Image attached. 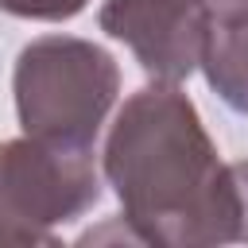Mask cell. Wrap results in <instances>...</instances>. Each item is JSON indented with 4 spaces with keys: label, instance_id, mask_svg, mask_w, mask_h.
<instances>
[{
    "label": "cell",
    "instance_id": "obj_1",
    "mask_svg": "<svg viewBox=\"0 0 248 248\" xmlns=\"http://www.w3.org/2000/svg\"><path fill=\"white\" fill-rule=\"evenodd\" d=\"M105 178L143 244L205 248L240 232L232 167L217 159L194 101L170 81L124 101L105 143Z\"/></svg>",
    "mask_w": 248,
    "mask_h": 248
},
{
    "label": "cell",
    "instance_id": "obj_2",
    "mask_svg": "<svg viewBox=\"0 0 248 248\" xmlns=\"http://www.w3.org/2000/svg\"><path fill=\"white\" fill-rule=\"evenodd\" d=\"M12 85L23 136L66 147H93L120 93V70L97 43L46 35L19 50Z\"/></svg>",
    "mask_w": 248,
    "mask_h": 248
},
{
    "label": "cell",
    "instance_id": "obj_3",
    "mask_svg": "<svg viewBox=\"0 0 248 248\" xmlns=\"http://www.w3.org/2000/svg\"><path fill=\"white\" fill-rule=\"evenodd\" d=\"M101 174L93 147L46 143L35 136L0 143V225L12 244H54V225L93 209Z\"/></svg>",
    "mask_w": 248,
    "mask_h": 248
},
{
    "label": "cell",
    "instance_id": "obj_4",
    "mask_svg": "<svg viewBox=\"0 0 248 248\" xmlns=\"http://www.w3.org/2000/svg\"><path fill=\"white\" fill-rule=\"evenodd\" d=\"M101 31L120 39L155 81L178 85L202 66L209 12L202 0H105Z\"/></svg>",
    "mask_w": 248,
    "mask_h": 248
},
{
    "label": "cell",
    "instance_id": "obj_5",
    "mask_svg": "<svg viewBox=\"0 0 248 248\" xmlns=\"http://www.w3.org/2000/svg\"><path fill=\"white\" fill-rule=\"evenodd\" d=\"M202 70L229 108L248 112V19L244 23H209Z\"/></svg>",
    "mask_w": 248,
    "mask_h": 248
},
{
    "label": "cell",
    "instance_id": "obj_6",
    "mask_svg": "<svg viewBox=\"0 0 248 248\" xmlns=\"http://www.w3.org/2000/svg\"><path fill=\"white\" fill-rule=\"evenodd\" d=\"M89 0H0V8L19 19H70Z\"/></svg>",
    "mask_w": 248,
    "mask_h": 248
},
{
    "label": "cell",
    "instance_id": "obj_7",
    "mask_svg": "<svg viewBox=\"0 0 248 248\" xmlns=\"http://www.w3.org/2000/svg\"><path fill=\"white\" fill-rule=\"evenodd\" d=\"M209 12V23H244L248 19V0H202Z\"/></svg>",
    "mask_w": 248,
    "mask_h": 248
},
{
    "label": "cell",
    "instance_id": "obj_8",
    "mask_svg": "<svg viewBox=\"0 0 248 248\" xmlns=\"http://www.w3.org/2000/svg\"><path fill=\"white\" fill-rule=\"evenodd\" d=\"M232 178H236V194H240V232H236V240H248V163H232Z\"/></svg>",
    "mask_w": 248,
    "mask_h": 248
}]
</instances>
